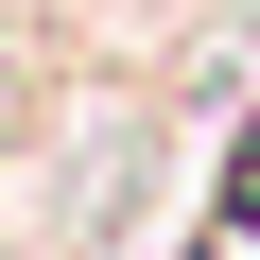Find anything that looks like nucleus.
Instances as JSON below:
<instances>
[{"mask_svg":"<svg viewBox=\"0 0 260 260\" xmlns=\"http://www.w3.org/2000/svg\"><path fill=\"white\" fill-rule=\"evenodd\" d=\"M225 225H260V121H243V156H225Z\"/></svg>","mask_w":260,"mask_h":260,"instance_id":"1","label":"nucleus"}]
</instances>
